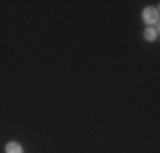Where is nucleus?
Returning a JSON list of instances; mask_svg holds the SVG:
<instances>
[{
  "label": "nucleus",
  "instance_id": "3",
  "mask_svg": "<svg viewBox=\"0 0 160 153\" xmlns=\"http://www.w3.org/2000/svg\"><path fill=\"white\" fill-rule=\"evenodd\" d=\"M143 36H145V39H147V41H155V39H157V36H158V31L155 27H147Z\"/></svg>",
  "mask_w": 160,
  "mask_h": 153
},
{
  "label": "nucleus",
  "instance_id": "1",
  "mask_svg": "<svg viewBox=\"0 0 160 153\" xmlns=\"http://www.w3.org/2000/svg\"><path fill=\"white\" fill-rule=\"evenodd\" d=\"M143 21L147 24H157L158 22V10L155 7H147L143 10Z\"/></svg>",
  "mask_w": 160,
  "mask_h": 153
},
{
  "label": "nucleus",
  "instance_id": "2",
  "mask_svg": "<svg viewBox=\"0 0 160 153\" xmlns=\"http://www.w3.org/2000/svg\"><path fill=\"white\" fill-rule=\"evenodd\" d=\"M5 153H22V146L17 141H10L5 145Z\"/></svg>",
  "mask_w": 160,
  "mask_h": 153
}]
</instances>
